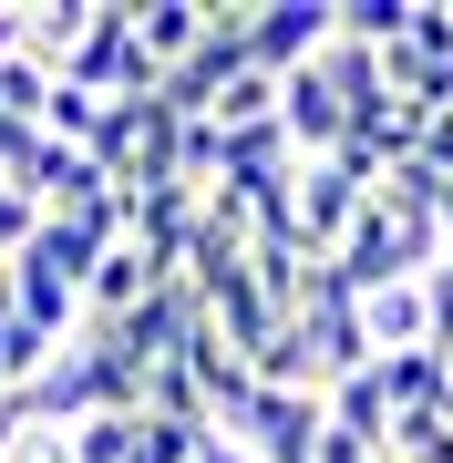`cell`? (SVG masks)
<instances>
[{
  "label": "cell",
  "mask_w": 453,
  "mask_h": 463,
  "mask_svg": "<svg viewBox=\"0 0 453 463\" xmlns=\"http://www.w3.org/2000/svg\"><path fill=\"white\" fill-rule=\"evenodd\" d=\"M227 443L248 463H319V443H330V402L319 392H278V381H258L248 412L227 422Z\"/></svg>",
  "instance_id": "1"
},
{
  "label": "cell",
  "mask_w": 453,
  "mask_h": 463,
  "mask_svg": "<svg viewBox=\"0 0 453 463\" xmlns=\"http://www.w3.org/2000/svg\"><path fill=\"white\" fill-rule=\"evenodd\" d=\"M72 83L103 93V103H155V93H165V62L145 52V32H135V11H124V0H103L93 42L72 52Z\"/></svg>",
  "instance_id": "2"
},
{
  "label": "cell",
  "mask_w": 453,
  "mask_h": 463,
  "mask_svg": "<svg viewBox=\"0 0 453 463\" xmlns=\"http://www.w3.org/2000/svg\"><path fill=\"white\" fill-rule=\"evenodd\" d=\"M340 42V0H258V72H309Z\"/></svg>",
  "instance_id": "3"
},
{
  "label": "cell",
  "mask_w": 453,
  "mask_h": 463,
  "mask_svg": "<svg viewBox=\"0 0 453 463\" xmlns=\"http://www.w3.org/2000/svg\"><path fill=\"white\" fill-rule=\"evenodd\" d=\"M361 330L382 361H402V350H433V279H402V288H371L361 298Z\"/></svg>",
  "instance_id": "4"
},
{
  "label": "cell",
  "mask_w": 453,
  "mask_h": 463,
  "mask_svg": "<svg viewBox=\"0 0 453 463\" xmlns=\"http://www.w3.org/2000/svg\"><path fill=\"white\" fill-rule=\"evenodd\" d=\"M11 309L32 319L42 340H62V350L83 340V288H72V279H52L42 258H11Z\"/></svg>",
  "instance_id": "5"
},
{
  "label": "cell",
  "mask_w": 453,
  "mask_h": 463,
  "mask_svg": "<svg viewBox=\"0 0 453 463\" xmlns=\"http://www.w3.org/2000/svg\"><path fill=\"white\" fill-rule=\"evenodd\" d=\"M206 21H217V0H135V32H145V52H155L165 72H185V62H196Z\"/></svg>",
  "instance_id": "6"
},
{
  "label": "cell",
  "mask_w": 453,
  "mask_h": 463,
  "mask_svg": "<svg viewBox=\"0 0 453 463\" xmlns=\"http://www.w3.org/2000/svg\"><path fill=\"white\" fill-rule=\"evenodd\" d=\"M21 258H42L52 279H72V288H93V279H103V258H114V237L83 227V216H42V237H32Z\"/></svg>",
  "instance_id": "7"
},
{
  "label": "cell",
  "mask_w": 453,
  "mask_h": 463,
  "mask_svg": "<svg viewBox=\"0 0 453 463\" xmlns=\"http://www.w3.org/2000/svg\"><path fill=\"white\" fill-rule=\"evenodd\" d=\"M330 422L351 432V443L382 453V443H392V422H402V402H392V381H382V371H361V381H340V392H330Z\"/></svg>",
  "instance_id": "8"
},
{
  "label": "cell",
  "mask_w": 453,
  "mask_h": 463,
  "mask_svg": "<svg viewBox=\"0 0 453 463\" xmlns=\"http://www.w3.org/2000/svg\"><path fill=\"white\" fill-rule=\"evenodd\" d=\"M412 21H422V0H340V42H361V52L412 42Z\"/></svg>",
  "instance_id": "9"
},
{
  "label": "cell",
  "mask_w": 453,
  "mask_h": 463,
  "mask_svg": "<svg viewBox=\"0 0 453 463\" xmlns=\"http://www.w3.org/2000/svg\"><path fill=\"white\" fill-rule=\"evenodd\" d=\"M32 237H42V196H21V185L0 175V258H21Z\"/></svg>",
  "instance_id": "10"
},
{
  "label": "cell",
  "mask_w": 453,
  "mask_h": 463,
  "mask_svg": "<svg viewBox=\"0 0 453 463\" xmlns=\"http://www.w3.org/2000/svg\"><path fill=\"white\" fill-rule=\"evenodd\" d=\"M11 62H32V11L0 0V72H11Z\"/></svg>",
  "instance_id": "11"
},
{
  "label": "cell",
  "mask_w": 453,
  "mask_h": 463,
  "mask_svg": "<svg viewBox=\"0 0 453 463\" xmlns=\"http://www.w3.org/2000/svg\"><path fill=\"white\" fill-rule=\"evenodd\" d=\"M433 350H453V268H433Z\"/></svg>",
  "instance_id": "12"
},
{
  "label": "cell",
  "mask_w": 453,
  "mask_h": 463,
  "mask_svg": "<svg viewBox=\"0 0 453 463\" xmlns=\"http://www.w3.org/2000/svg\"><path fill=\"white\" fill-rule=\"evenodd\" d=\"M443 248H453V196H443Z\"/></svg>",
  "instance_id": "13"
}]
</instances>
